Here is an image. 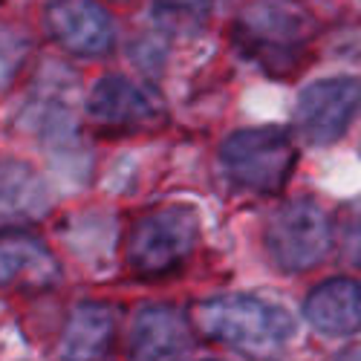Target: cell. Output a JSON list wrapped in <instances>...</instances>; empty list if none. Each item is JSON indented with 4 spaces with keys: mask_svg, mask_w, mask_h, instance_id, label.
I'll return each instance as SVG.
<instances>
[{
    "mask_svg": "<svg viewBox=\"0 0 361 361\" xmlns=\"http://www.w3.org/2000/svg\"><path fill=\"white\" fill-rule=\"evenodd\" d=\"M315 35V15L295 0H255L231 26V41L240 55L272 78L295 75Z\"/></svg>",
    "mask_w": 361,
    "mask_h": 361,
    "instance_id": "cell-1",
    "label": "cell"
},
{
    "mask_svg": "<svg viewBox=\"0 0 361 361\" xmlns=\"http://www.w3.org/2000/svg\"><path fill=\"white\" fill-rule=\"evenodd\" d=\"M191 315L208 338L237 350L252 361H275L295 333L286 310L255 295L205 298Z\"/></svg>",
    "mask_w": 361,
    "mask_h": 361,
    "instance_id": "cell-2",
    "label": "cell"
},
{
    "mask_svg": "<svg viewBox=\"0 0 361 361\" xmlns=\"http://www.w3.org/2000/svg\"><path fill=\"white\" fill-rule=\"evenodd\" d=\"M220 165L237 188L252 194H278L298 165V147L283 128H243L220 145Z\"/></svg>",
    "mask_w": 361,
    "mask_h": 361,
    "instance_id": "cell-3",
    "label": "cell"
},
{
    "mask_svg": "<svg viewBox=\"0 0 361 361\" xmlns=\"http://www.w3.org/2000/svg\"><path fill=\"white\" fill-rule=\"evenodd\" d=\"M200 220L191 205H162L136 220L128 237V266L139 278H162L183 269L197 249Z\"/></svg>",
    "mask_w": 361,
    "mask_h": 361,
    "instance_id": "cell-4",
    "label": "cell"
},
{
    "mask_svg": "<svg viewBox=\"0 0 361 361\" xmlns=\"http://www.w3.org/2000/svg\"><path fill=\"white\" fill-rule=\"evenodd\" d=\"M73 84L75 78L61 70L47 73L44 81L35 87V96L23 116L26 128L35 133L44 150L67 171H75V165L87 162V150L75 118V93L70 96Z\"/></svg>",
    "mask_w": 361,
    "mask_h": 361,
    "instance_id": "cell-5",
    "label": "cell"
},
{
    "mask_svg": "<svg viewBox=\"0 0 361 361\" xmlns=\"http://www.w3.org/2000/svg\"><path fill=\"white\" fill-rule=\"evenodd\" d=\"M266 252L289 275L310 272L333 252V226L315 202H286L266 226Z\"/></svg>",
    "mask_w": 361,
    "mask_h": 361,
    "instance_id": "cell-6",
    "label": "cell"
},
{
    "mask_svg": "<svg viewBox=\"0 0 361 361\" xmlns=\"http://www.w3.org/2000/svg\"><path fill=\"white\" fill-rule=\"evenodd\" d=\"M87 118L104 136H139L154 133L168 122V110L142 84L125 75H104L87 93Z\"/></svg>",
    "mask_w": 361,
    "mask_h": 361,
    "instance_id": "cell-7",
    "label": "cell"
},
{
    "mask_svg": "<svg viewBox=\"0 0 361 361\" xmlns=\"http://www.w3.org/2000/svg\"><path fill=\"white\" fill-rule=\"evenodd\" d=\"M358 110V81L350 75H333L310 84L295 102V118L300 133L312 145L338 142Z\"/></svg>",
    "mask_w": 361,
    "mask_h": 361,
    "instance_id": "cell-8",
    "label": "cell"
},
{
    "mask_svg": "<svg viewBox=\"0 0 361 361\" xmlns=\"http://www.w3.org/2000/svg\"><path fill=\"white\" fill-rule=\"evenodd\" d=\"M47 35L70 55L99 58L116 44L110 12L96 0H52L44 9Z\"/></svg>",
    "mask_w": 361,
    "mask_h": 361,
    "instance_id": "cell-9",
    "label": "cell"
},
{
    "mask_svg": "<svg viewBox=\"0 0 361 361\" xmlns=\"http://www.w3.org/2000/svg\"><path fill=\"white\" fill-rule=\"evenodd\" d=\"M61 266L35 234L0 231V292H41L58 283Z\"/></svg>",
    "mask_w": 361,
    "mask_h": 361,
    "instance_id": "cell-10",
    "label": "cell"
},
{
    "mask_svg": "<svg viewBox=\"0 0 361 361\" xmlns=\"http://www.w3.org/2000/svg\"><path fill=\"white\" fill-rule=\"evenodd\" d=\"M191 326L173 307H147L130 329V361H188Z\"/></svg>",
    "mask_w": 361,
    "mask_h": 361,
    "instance_id": "cell-11",
    "label": "cell"
},
{
    "mask_svg": "<svg viewBox=\"0 0 361 361\" xmlns=\"http://www.w3.org/2000/svg\"><path fill=\"white\" fill-rule=\"evenodd\" d=\"M52 205L49 183L20 159H0V231L41 220Z\"/></svg>",
    "mask_w": 361,
    "mask_h": 361,
    "instance_id": "cell-12",
    "label": "cell"
},
{
    "mask_svg": "<svg viewBox=\"0 0 361 361\" xmlns=\"http://www.w3.org/2000/svg\"><path fill=\"white\" fill-rule=\"evenodd\" d=\"M116 338V307L104 300L78 304L61 333L58 355L61 361H107Z\"/></svg>",
    "mask_w": 361,
    "mask_h": 361,
    "instance_id": "cell-13",
    "label": "cell"
},
{
    "mask_svg": "<svg viewBox=\"0 0 361 361\" xmlns=\"http://www.w3.org/2000/svg\"><path fill=\"white\" fill-rule=\"evenodd\" d=\"M310 326L324 336H353L361 326V286L355 278H333L315 286L304 304Z\"/></svg>",
    "mask_w": 361,
    "mask_h": 361,
    "instance_id": "cell-14",
    "label": "cell"
},
{
    "mask_svg": "<svg viewBox=\"0 0 361 361\" xmlns=\"http://www.w3.org/2000/svg\"><path fill=\"white\" fill-rule=\"evenodd\" d=\"M29 38L15 26H0V93L12 87L18 73L26 64Z\"/></svg>",
    "mask_w": 361,
    "mask_h": 361,
    "instance_id": "cell-15",
    "label": "cell"
},
{
    "mask_svg": "<svg viewBox=\"0 0 361 361\" xmlns=\"http://www.w3.org/2000/svg\"><path fill=\"white\" fill-rule=\"evenodd\" d=\"M159 9L176 18H205L212 12L214 0H157Z\"/></svg>",
    "mask_w": 361,
    "mask_h": 361,
    "instance_id": "cell-16",
    "label": "cell"
},
{
    "mask_svg": "<svg viewBox=\"0 0 361 361\" xmlns=\"http://www.w3.org/2000/svg\"><path fill=\"white\" fill-rule=\"evenodd\" d=\"M338 361H358V347H353V350H344V353L338 355Z\"/></svg>",
    "mask_w": 361,
    "mask_h": 361,
    "instance_id": "cell-17",
    "label": "cell"
},
{
    "mask_svg": "<svg viewBox=\"0 0 361 361\" xmlns=\"http://www.w3.org/2000/svg\"><path fill=\"white\" fill-rule=\"evenodd\" d=\"M116 4H128V0H116Z\"/></svg>",
    "mask_w": 361,
    "mask_h": 361,
    "instance_id": "cell-18",
    "label": "cell"
}]
</instances>
